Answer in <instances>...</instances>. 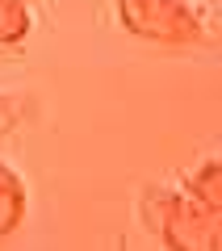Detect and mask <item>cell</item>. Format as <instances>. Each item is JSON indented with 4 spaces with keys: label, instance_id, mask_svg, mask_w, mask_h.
Returning <instances> with one entry per match:
<instances>
[{
    "label": "cell",
    "instance_id": "cell-1",
    "mask_svg": "<svg viewBox=\"0 0 222 251\" xmlns=\"http://www.w3.org/2000/svg\"><path fill=\"white\" fill-rule=\"evenodd\" d=\"M139 218L155 243L172 251H222V226L185 184H147Z\"/></svg>",
    "mask_w": 222,
    "mask_h": 251
},
{
    "label": "cell",
    "instance_id": "cell-2",
    "mask_svg": "<svg viewBox=\"0 0 222 251\" xmlns=\"http://www.w3.org/2000/svg\"><path fill=\"white\" fill-rule=\"evenodd\" d=\"M126 34L155 46H205L218 34V13L201 0H117Z\"/></svg>",
    "mask_w": 222,
    "mask_h": 251
},
{
    "label": "cell",
    "instance_id": "cell-3",
    "mask_svg": "<svg viewBox=\"0 0 222 251\" xmlns=\"http://www.w3.org/2000/svg\"><path fill=\"white\" fill-rule=\"evenodd\" d=\"M26 218H29V188L17 168L0 159V243L13 239L26 226Z\"/></svg>",
    "mask_w": 222,
    "mask_h": 251
},
{
    "label": "cell",
    "instance_id": "cell-4",
    "mask_svg": "<svg viewBox=\"0 0 222 251\" xmlns=\"http://www.w3.org/2000/svg\"><path fill=\"white\" fill-rule=\"evenodd\" d=\"M185 188L193 193L197 201H201L205 209H210L214 218H218V226H222V155H214V159L197 163V168L185 176Z\"/></svg>",
    "mask_w": 222,
    "mask_h": 251
},
{
    "label": "cell",
    "instance_id": "cell-5",
    "mask_svg": "<svg viewBox=\"0 0 222 251\" xmlns=\"http://www.w3.org/2000/svg\"><path fill=\"white\" fill-rule=\"evenodd\" d=\"M34 0H0V50H17L34 34Z\"/></svg>",
    "mask_w": 222,
    "mask_h": 251
},
{
    "label": "cell",
    "instance_id": "cell-6",
    "mask_svg": "<svg viewBox=\"0 0 222 251\" xmlns=\"http://www.w3.org/2000/svg\"><path fill=\"white\" fill-rule=\"evenodd\" d=\"M26 113H29V105H26V97H13V92H0V143L17 130L21 122H26Z\"/></svg>",
    "mask_w": 222,
    "mask_h": 251
}]
</instances>
